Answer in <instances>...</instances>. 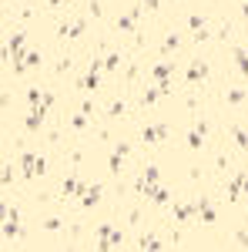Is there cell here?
Returning <instances> with one entry per match:
<instances>
[{
    "mask_svg": "<svg viewBox=\"0 0 248 252\" xmlns=\"http://www.w3.org/2000/svg\"><path fill=\"white\" fill-rule=\"evenodd\" d=\"M87 31V20H74V24H60L57 27V37H81Z\"/></svg>",
    "mask_w": 248,
    "mask_h": 252,
    "instance_id": "4",
    "label": "cell"
},
{
    "mask_svg": "<svg viewBox=\"0 0 248 252\" xmlns=\"http://www.w3.org/2000/svg\"><path fill=\"white\" fill-rule=\"evenodd\" d=\"M161 246H165V242H161V239H158V235H141V239H138V249H161Z\"/></svg>",
    "mask_w": 248,
    "mask_h": 252,
    "instance_id": "16",
    "label": "cell"
},
{
    "mask_svg": "<svg viewBox=\"0 0 248 252\" xmlns=\"http://www.w3.org/2000/svg\"><path fill=\"white\" fill-rule=\"evenodd\" d=\"M101 195H104V189H101V185H87V189H84V195H81V205H84V209H94L97 202H101Z\"/></svg>",
    "mask_w": 248,
    "mask_h": 252,
    "instance_id": "6",
    "label": "cell"
},
{
    "mask_svg": "<svg viewBox=\"0 0 248 252\" xmlns=\"http://www.w3.org/2000/svg\"><path fill=\"white\" fill-rule=\"evenodd\" d=\"M245 195H248V178H245Z\"/></svg>",
    "mask_w": 248,
    "mask_h": 252,
    "instance_id": "36",
    "label": "cell"
},
{
    "mask_svg": "<svg viewBox=\"0 0 248 252\" xmlns=\"http://www.w3.org/2000/svg\"><path fill=\"white\" fill-rule=\"evenodd\" d=\"M165 138H168V125H148V128H141V141H144V145L165 141Z\"/></svg>",
    "mask_w": 248,
    "mask_h": 252,
    "instance_id": "2",
    "label": "cell"
},
{
    "mask_svg": "<svg viewBox=\"0 0 248 252\" xmlns=\"http://www.w3.org/2000/svg\"><path fill=\"white\" fill-rule=\"evenodd\" d=\"M141 178H144V182H151V185H158V178H161V172H158V165H148Z\"/></svg>",
    "mask_w": 248,
    "mask_h": 252,
    "instance_id": "26",
    "label": "cell"
},
{
    "mask_svg": "<svg viewBox=\"0 0 248 252\" xmlns=\"http://www.w3.org/2000/svg\"><path fill=\"white\" fill-rule=\"evenodd\" d=\"M87 118H91V115H84V111H77V115L71 118V125H74V131H84V128H87Z\"/></svg>",
    "mask_w": 248,
    "mask_h": 252,
    "instance_id": "25",
    "label": "cell"
},
{
    "mask_svg": "<svg viewBox=\"0 0 248 252\" xmlns=\"http://www.w3.org/2000/svg\"><path fill=\"white\" fill-rule=\"evenodd\" d=\"M44 91H40V88H30V91H27V101H30V108H40V104H44Z\"/></svg>",
    "mask_w": 248,
    "mask_h": 252,
    "instance_id": "21",
    "label": "cell"
},
{
    "mask_svg": "<svg viewBox=\"0 0 248 252\" xmlns=\"http://www.w3.org/2000/svg\"><path fill=\"white\" fill-rule=\"evenodd\" d=\"M117 64H121V54H108V58H104V67H111V71H114Z\"/></svg>",
    "mask_w": 248,
    "mask_h": 252,
    "instance_id": "31",
    "label": "cell"
},
{
    "mask_svg": "<svg viewBox=\"0 0 248 252\" xmlns=\"http://www.w3.org/2000/svg\"><path fill=\"white\" fill-rule=\"evenodd\" d=\"M40 51L37 47H30V51H24V64H27V67H40Z\"/></svg>",
    "mask_w": 248,
    "mask_h": 252,
    "instance_id": "19",
    "label": "cell"
},
{
    "mask_svg": "<svg viewBox=\"0 0 248 252\" xmlns=\"http://www.w3.org/2000/svg\"><path fill=\"white\" fill-rule=\"evenodd\" d=\"M44 115H47V108H44V104H40V108H34V111H30V115L24 118V125H27V131H37L40 125H44Z\"/></svg>",
    "mask_w": 248,
    "mask_h": 252,
    "instance_id": "9",
    "label": "cell"
},
{
    "mask_svg": "<svg viewBox=\"0 0 248 252\" xmlns=\"http://www.w3.org/2000/svg\"><path fill=\"white\" fill-rule=\"evenodd\" d=\"M188 27H191V34L205 31V17H201V14H191V17H188Z\"/></svg>",
    "mask_w": 248,
    "mask_h": 252,
    "instance_id": "23",
    "label": "cell"
},
{
    "mask_svg": "<svg viewBox=\"0 0 248 252\" xmlns=\"http://www.w3.org/2000/svg\"><path fill=\"white\" fill-rule=\"evenodd\" d=\"M242 14H245V20H248V0H242Z\"/></svg>",
    "mask_w": 248,
    "mask_h": 252,
    "instance_id": "35",
    "label": "cell"
},
{
    "mask_svg": "<svg viewBox=\"0 0 248 252\" xmlns=\"http://www.w3.org/2000/svg\"><path fill=\"white\" fill-rule=\"evenodd\" d=\"M60 225H64L60 219H44V229H47V232H60Z\"/></svg>",
    "mask_w": 248,
    "mask_h": 252,
    "instance_id": "29",
    "label": "cell"
},
{
    "mask_svg": "<svg viewBox=\"0 0 248 252\" xmlns=\"http://www.w3.org/2000/svg\"><path fill=\"white\" fill-rule=\"evenodd\" d=\"M20 161H24V178H37V175L47 172V161H44L40 155H30V152H27Z\"/></svg>",
    "mask_w": 248,
    "mask_h": 252,
    "instance_id": "1",
    "label": "cell"
},
{
    "mask_svg": "<svg viewBox=\"0 0 248 252\" xmlns=\"http://www.w3.org/2000/svg\"><path fill=\"white\" fill-rule=\"evenodd\" d=\"M201 145H205V125H198V128L188 135V148H194V152H198Z\"/></svg>",
    "mask_w": 248,
    "mask_h": 252,
    "instance_id": "14",
    "label": "cell"
},
{
    "mask_svg": "<svg viewBox=\"0 0 248 252\" xmlns=\"http://www.w3.org/2000/svg\"><path fill=\"white\" fill-rule=\"evenodd\" d=\"M242 97H245V91H242V88H235V91H228V101H231V104H242Z\"/></svg>",
    "mask_w": 248,
    "mask_h": 252,
    "instance_id": "30",
    "label": "cell"
},
{
    "mask_svg": "<svg viewBox=\"0 0 248 252\" xmlns=\"http://www.w3.org/2000/svg\"><path fill=\"white\" fill-rule=\"evenodd\" d=\"M141 3H144V7H148V10H154V7H158V3H161V0H141Z\"/></svg>",
    "mask_w": 248,
    "mask_h": 252,
    "instance_id": "34",
    "label": "cell"
},
{
    "mask_svg": "<svg viewBox=\"0 0 248 252\" xmlns=\"http://www.w3.org/2000/svg\"><path fill=\"white\" fill-rule=\"evenodd\" d=\"M154 202H158V205H168V198H171V195H168V189H161V185H158V189H154V195H151Z\"/></svg>",
    "mask_w": 248,
    "mask_h": 252,
    "instance_id": "28",
    "label": "cell"
},
{
    "mask_svg": "<svg viewBox=\"0 0 248 252\" xmlns=\"http://www.w3.org/2000/svg\"><path fill=\"white\" fill-rule=\"evenodd\" d=\"M174 47H178V37H174V34H171V37H165V51H174Z\"/></svg>",
    "mask_w": 248,
    "mask_h": 252,
    "instance_id": "33",
    "label": "cell"
},
{
    "mask_svg": "<svg viewBox=\"0 0 248 252\" xmlns=\"http://www.w3.org/2000/svg\"><path fill=\"white\" fill-rule=\"evenodd\" d=\"M138 14H141V7H138V10H131V14H124V17H117V31H121V34H131L134 31V20H138Z\"/></svg>",
    "mask_w": 248,
    "mask_h": 252,
    "instance_id": "11",
    "label": "cell"
},
{
    "mask_svg": "<svg viewBox=\"0 0 248 252\" xmlns=\"http://www.w3.org/2000/svg\"><path fill=\"white\" fill-rule=\"evenodd\" d=\"M194 205H198V219H201L205 225H211V222L218 219V215H215V209H211V205L205 202V198H201V202H194Z\"/></svg>",
    "mask_w": 248,
    "mask_h": 252,
    "instance_id": "12",
    "label": "cell"
},
{
    "mask_svg": "<svg viewBox=\"0 0 248 252\" xmlns=\"http://www.w3.org/2000/svg\"><path fill=\"white\" fill-rule=\"evenodd\" d=\"M151 78L154 81H171V64H154V67H151Z\"/></svg>",
    "mask_w": 248,
    "mask_h": 252,
    "instance_id": "17",
    "label": "cell"
},
{
    "mask_svg": "<svg viewBox=\"0 0 248 252\" xmlns=\"http://www.w3.org/2000/svg\"><path fill=\"white\" fill-rule=\"evenodd\" d=\"M185 78H188L191 84L205 81V78H208V64H205V61H191V64H188V74H185Z\"/></svg>",
    "mask_w": 248,
    "mask_h": 252,
    "instance_id": "5",
    "label": "cell"
},
{
    "mask_svg": "<svg viewBox=\"0 0 248 252\" xmlns=\"http://www.w3.org/2000/svg\"><path fill=\"white\" fill-rule=\"evenodd\" d=\"M84 189H87V185H81V182H77V178H64V182H60V195H67V198H81V195H84Z\"/></svg>",
    "mask_w": 248,
    "mask_h": 252,
    "instance_id": "8",
    "label": "cell"
},
{
    "mask_svg": "<svg viewBox=\"0 0 248 252\" xmlns=\"http://www.w3.org/2000/svg\"><path fill=\"white\" fill-rule=\"evenodd\" d=\"M231 58H235V67H238V74H242V78H248V51H245V47H238Z\"/></svg>",
    "mask_w": 248,
    "mask_h": 252,
    "instance_id": "13",
    "label": "cell"
},
{
    "mask_svg": "<svg viewBox=\"0 0 248 252\" xmlns=\"http://www.w3.org/2000/svg\"><path fill=\"white\" fill-rule=\"evenodd\" d=\"M194 212H198V205H178L174 209V222H188V219H194Z\"/></svg>",
    "mask_w": 248,
    "mask_h": 252,
    "instance_id": "15",
    "label": "cell"
},
{
    "mask_svg": "<svg viewBox=\"0 0 248 252\" xmlns=\"http://www.w3.org/2000/svg\"><path fill=\"white\" fill-rule=\"evenodd\" d=\"M158 97H161V88H148L144 91V104L151 108V104H158Z\"/></svg>",
    "mask_w": 248,
    "mask_h": 252,
    "instance_id": "27",
    "label": "cell"
},
{
    "mask_svg": "<svg viewBox=\"0 0 248 252\" xmlns=\"http://www.w3.org/2000/svg\"><path fill=\"white\" fill-rule=\"evenodd\" d=\"M10 178H14V172H10V165H7V168H3V175H0V182H3V189L10 185Z\"/></svg>",
    "mask_w": 248,
    "mask_h": 252,
    "instance_id": "32",
    "label": "cell"
},
{
    "mask_svg": "<svg viewBox=\"0 0 248 252\" xmlns=\"http://www.w3.org/2000/svg\"><path fill=\"white\" fill-rule=\"evenodd\" d=\"M20 219H3V239H17L20 235Z\"/></svg>",
    "mask_w": 248,
    "mask_h": 252,
    "instance_id": "18",
    "label": "cell"
},
{
    "mask_svg": "<svg viewBox=\"0 0 248 252\" xmlns=\"http://www.w3.org/2000/svg\"><path fill=\"white\" fill-rule=\"evenodd\" d=\"M124 158H128V145H117L114 152H111V158H108V168L117 175L121 168H124Z\"/></svg>",
    "mask_w": 248,
    "mask_h": 252,
    "instance_id": "7",
    "label": "cell"
},
{
    "mask_svg": "<svg viewBox=\"0 0 248 252\" xmlns=\"http://www.w3.org/2000/svg\"><path fill=\"white\" fill-rule=\"evenodd\" d=\"M7 51H10V58L20 54V51H24V34H14V37L7 40Z\"/></svg>",
    "mask_w": 248,
    "mask_h": 252,
    "instance_id": "20",
    "label": "cell"
},
{
    "mask_svg": "<svg viewBox=\"0 0 248 252\" xmlns=\"http://www.w3.org/2000/svg\"><path fill=\"white\" fill-rule=\"evenodd\" d=\"M231 135H235L238 148H248V128H231Z\"/></svg>",
    "mask_w": 248,
    "mask_h": 252,
    "instance_id": "22",
    "label": "cell"
},
{
    "mask_svg": "<svg viewBox=\"0 0 248 252\" xmlns=\"http://www.w3.org/2000/svg\"><path fill=\"white\" fill-rule=\"evenodd\" d=\"M101 67H104V61H97V58H94L91 71L84 74V81H81V88H84V91H94L97 84H101Z\"/></svg>",
    "mask_w": 248,
    "mask_h": 252,
    "instance_id": "3",
    "label": "cell"
},
{
    "mask_svg": "<svg viewBox=\"0 0 248 252\" xmlns=\"http://www.w3.org/2000/svg\"><path fill=\"white\" fill-rule=\"evenodd\" d=\"M124 111H128V104H124V101H111V104H108V115H111V118H121Z\"/></svg>",
    "mask_w": 248,
    "mask_h": 252,
    "instance_id": "24",
    "label": "cell"
},
{
    "mask_svg": "<svg viewBox=\"0 0 248 252\" xmlns=\"http://www.w3.org/2000/svg\"><path fill=\"white\" fill-rule=\"evenodd\" d=\"M245 178H248V175H235V178H231V185H228V202H238V198L245 195Z\"/></svg>",
    "mask_w": 248,
    "mask_h": 252,
    "instance_id": "10",
    "label": "cell"
}]
</instances>
